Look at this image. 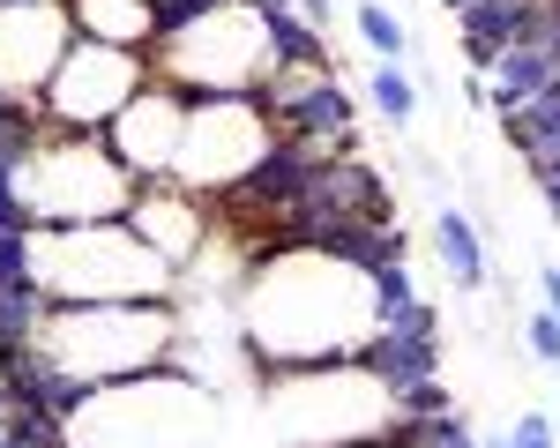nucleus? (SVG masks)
Returning a JSON list of instances; mask_svg holds the SVG:
<instances>
[{
	"instance_id": "f257e3e1",
	"label": "nucleus",
	"mask_w": 560,
	"mask_h": 448,
	"mask_svg": "<svg viewBox=\"0 0 560 448\" xmlns=\"http://www.w3.org/2000/svg\"><path fill=\"white\" fill-rule=\"evenodd\" d=\"M247 276V299H240V329H247V352L261 358V374H284V366H337L359 358L382 329L374 307V276L366 269L337 262L322 247H277L255 255Z\"/></svg>"
},
{
	"instance_id": "f03ea898",
	"label": "nucleus",
	"mask_w": 560,
	"mask_h": 448,
	"mask_svg": "<svg viewBox=\"0 0 560 448\" xmlns=\"http://www.w3.org/2000/svg\"><path fill=\"white\" fill-rule=\"evenodd\" d=\"M261 411L284 448H374V441H411V418L396 411L382 381L337 358V366H284L261 381Z\"/></svg>"
},
{
	"instance_id": "7ed1b4c3",
	"label": "nucleus",
	"mask_w": 560,
	"mask_h": 448,
	"mask_svg": "<svg viewBox=\"0 0 560 448\" xmlns=\"http://www.w3.org/2000/svg\"><path fill=\"white\" fill-rule=\"evenodd\" d=\"M38 292L52 307H120V299H158L173 307L179 269L150 255L120 224H75V232H38Z\"/></svg>"
},
{
	"instance_id": "20e7f679",
	"label": "nucleus",
	"mask_w": 560,
	"mask_h": 448,
	"mask_svg": "<svg viewBox=\"0 0 560 448\" xmlns=\"http://www.w3.org/2000/svg\"><path fill=\"white\" fill-rule=\"evenodd\" d=\"M38 352L68 366L75 381L105 389V381H135L179 358V314L158 299H120V307H45Z\"/></svg>"
},
{
	"instance_id": "39448f33",
	"label": "nucleus",
	"mask_w": 560,
	"mask_h": 448,
	"mask_svg": "<svg viewBox=\"0 0 560 448\" xmlns=\"http://www.w3.org/2000/svg\"><path fill=\"white\" fill-rule=\"evenodd\" d=\"M150 75L179 97H255L269 75V31L255 0H217L202 15L173 23L150 45Z\"/></svg>"
},
{
	"instance_id": "423d86ee",
	"label": "nucleus",
	"mask_w": 560,
	"mask_h": 448,
	"mask_svg": "<svg viewBox=\"0 0 560 448\" xmlns=\"http://www.w3.org/2000/svg\"><path fill=\"white\" fill-rule=\"evenodd\" d=\"M142 179L113 157L105 134L45 128L31 165H23V210L38 232H75V224H120L135 210Z\"/></svg>"
},
{
	"instance_id": "0eeeda50",
	"label": "nucleus",
	"mask_w": 560,
	"mask_h": 448,
	"mask_svg": "<svg viewBox=\"0 0 560 448\" xmlns=\"http://www.w3.org/2000/svg\"><path fill=\"white\" fill-rule=\"evenodd\" d=\"M202 381H187L173 366L135 374V381H105L83 403V418L68 426L75 448H202Z\"/></svg>"
},
{
	"instance_id": "6e6552de",
	"label": "nucleus",
	"mask_w": 560,
	"mask_h": 448,
	"mask_svg": "<svg viewBox=\"0 0 560 448\" xmlns=\"http://www.w3.org/2000/svg\"><path fill=\"white\" fill-rule=\"evenodd\" d=\"M269 142H277V128H269L261 97H187V134H179L173 187L202 194V202H224L269 157Z\"/></svg>"
},
{
	"instance_id": "1a4fd4ad",
	"label": "nucleus",
	"mask_w": 560,
	"mask_h": 448,
	"mask_svg": "<svg viewBox=\"0 0 560 448\" xmlns=\"http://www.w3.org/2000/svg\"><path fill=\"white\" fill-rule=\"evenodd\" d=\"M142 90H150V60H142V52L75 38V45H68V60L52 68V83L38 90V113H45V128L105 134L135 97H142Z\"/></svg>"
},
{
	"instance_id": "9d476101",
	"label": "nucleus",
	"mask_w": 560,
	"mask_h": 448,
	"mask_svg": "<svg viewBox=\"0 0 560 448\" xmlns=\"http://www.w3.org/2000/svg\"><path fill=\"white\" fill-rule=\"evenodd\" d=\"M255 97H261V113H269V128L306 142V150H322V157H351L359 150V113H351V90L337 83L329 60H314V68H269Z\"/></svg>"
},
{
	"instance_id": "9b49d317",
	"label": "nucleus",
	"mask_w": 560,
	"mask_h": 448,
	"mask_svg": "<svg viewBox=\"0 0 560 448\" xmlns=\"http://www.w3.org/2000/svg\"><path fill=\"white\" fill-rule=\"evenodd\" d=\"M75 45L68 0H0V97H31L52 83V68Z\"/></svg>"
},
{
	"instance_id": "f8f14e48",
	"label": "nucleus",
	"mask_w": 560,
	"mask_h": 448,
	"mask_svg": "<svg viewBox=\"0 0 560 448\" xmlns=\"http://www.w3.org/2000/svg\"><path fill=\"white\" fill-rule=\"evenodd\" d=\"M179 134H187V97H179V90H165L158 75H150V90H142L128 113L105 128V142H113V157H120V165H128V173L150 187V179H173V165H179Z\"/></svg>"
},
{
	"instance_id": "ddd939ff",
	"label": "nucleus",
	"mask_w": 560,
	"mask_h": 448,
	"mask_svg": "<svg viewBox=\"0 0 560 448\" xmlns=\"http://www.w3.org/2000/svg\"><path fill=\"white\" fill-rule=\"evenodd\" d=\"M359 366H366L396 403L411 397V389H427V381H441V314L419 299L404 321H382L374 344L359 352Z\"/></svg>"
},
{
	"instance_id": "4468645a",
	"label": "nucleus",
	"mask_w": 560,
	"mask_h": 448,
	"mask_svg": "<svg viewBox=\"0 0 560 448\" xmlns=\"http://www.w3.org/2000/svg\"><path fill=\"white\" fill-rule=\"evenodd\" d=\"M128 232L150 247V255H165L173 269H187L195 255H202V239H210V210H202V194H187V187H173V179H150V187H135Z\"/></svg>"
},
{
	"instance_id": "2eb2a0df",
	"label": "nucleus",
	"mask_w": 560,
	"mask_h": 448,
	"mask_svg": "<svg viewBox=\"0 0 560 448\" xmlns=\"http://www.w3.org/2000/svg\"><path fill=\"white\" fill-rule=\"evenodd\" d=\"M75 15V38H97V45H120V52H142L158 45V8L150 0H68Z\"/></svg>"
},
{
	"instance_id": "dca6fc26",
	"label": "nucleus",
	"mask_w": 560,
	"mask_h": 448,
	"mask_svg": "<svg viewBox=\"0 0 560 448\" xmlns=\"http://www.w3.org/2000/svg\"><path fill=\"white\" fill-rule=\"evenodd\" d=\"M501 134H509V150H516L523 165H530V179L546 187V179H560V90H546V97H530L523 113H509L501 120Z\"/></svg>"
},
{
	"instance_id": "f3484780",
	"label": "nucleus",
	"mask_w": 560,
	"mask_h": 448,
	"mask_svg": "<svg viewBox=\"0 0 560 448\" xmlns=\"http://www.w3.org/2000/svg\"><path fill=\"white\" fill-rule=\"evenodd\" d=\"M530 31V0H471L464 8V60L478 75H493V60Z\"/></svg>"
},
{
	"instance_id": "a211bd4d",
	"label": "nucleus",
	"mask_w": 560,
	"mask_h": 448,
	"mask_svg": "<svg viewBox=\"0 0 560 448\" xmlns=\"http://www.w3.org/2000/svg\"><path fill=\"white\" fill-rule=\"evenodd\" d=\"M546 90H560V68L538 52V45H509V52L493 60V75H486V105L509 120V113H523V105L546 97Z\"/></svg>"
},
{
	"instance_id": "6ab92c4d",
	"label": "nucleus",
	"mask_w": 560,
	"mask_h": 448,
	"mask_svg": "<svg viewBox=\"0 0 560 448\" xmlns=\"http://www.w3.org/2000/svg\"><path fill=\"white\" fill-rule=\"evenodd\" d=\"M433 255H441V269H448V284L456 292H486V239H478V224L464 217V210H433Z\"/></svg>"
},
{
	"instance_id": "aec40b11",
	"label": "nucleus",
	"mask_w": 560,
	"mask_h": 448,
	"mask_svg": "<svg viewBox=\"0 0 560 448\" xmlns=\"http://www.w3.org/2000/svg\"><path fill=\"white\" fill-rule=\"evenodd\" d=\"M261 31H269V68H314V60H329L322 31L306 23L300 8H261Z\"/></svg>"
},
{
	"instance_id": "412c9836",
	"label": "nucleus",
	"mask_w": 560,
	"mask_h": 448,
	"mask_svg": "<svg viewBox=\"0 0 560 448\" xmlns=\"http://www.w3.org/2000/svg\"><path fill=\"white\" fill-rule=\"evenodd\" d=\"M366 97H374V113H382L388 128H411V113H419V83L404 75V60H374Z\"/></svg>"
},
{
	"instance_id": "4be33fe9",
	"label": "nucleus",
	"mask_w": 560,
	"mask_h": 448,
	"mask_svg": "<svg viewBox=\"0 0 560 448\" xmlns=\"http://www.w3.org/2000/svg\"><path fill=\"white\" fill-rule=\"evenodd\" d=\"M45 299L38 284H15V292H0V344H38V321H45Z\"/></svg>"
},
{
	"instance_id": "5701e85b",
	"label": "nucleus",
	"mask_w": 560,
	"mask_h": 448,
	"mask_svg": "<svg viewBox=\"0 0 560 448\" xmlns=\"http://www.w3.org/2000/svg\"><path fill=\"white\" fill-rule=\"evenodd\" d=\"M351 23H359V45H366L374 60H404V45H411V31H404V23L388 15L382 0H359V8H351Z\"/></svg>"
},
{
	"instance_id": "b1692460",
	"label": "nucleus",
	"mask_w": 560,
	"mask_h": 448,
	"mask_svg": "<svg viewBox=\"0 0 560 448\" xmlns=\"http://www.w3.org/2000/svg\"><path fill=\"white\" fill-rule=\"evenodd\" d=\"M38 284V232H0V292Z\"/></svg>"
},
{
	"instance_id": "393cba45",
	"label": "nucleus",
	"mask_w": 560,
	"mask_h": 448,
	"mask_svg": "<svg viewBox=\"0 0 560 448\" xmlns=\"http://www.w3.org/2000/svg\"><path fill=\"white\" fill-rule=\"evenodd\" d=\"M374 307H382V321H404V314L419 307V284H411V262H388V269H374Z\"/></svg>"
},
{
	"instance_id": "a878e982",
	"label": "nucleus",
	"mask_w": 560,
	"mask_h": 448,
	"mask_svg": "<svg viewBox=\"0 0 560 448\" xmlns=\"http://www.w3.org/2000/svg\"><path fill=\"white\" fill-rule=\"evenodd\" d=\"M411 441H419V448H486L456 411H448V418H411Z\"/></svg>"
},
{
	"instance_id": "bb28decb",
	"label": "nucleus",
	"mask_w": 560,
	"mask_h": 448,
	"mask_svg": "<svg viewBox=\"0 0 560 448\" xmlns=\"http://www.w3.org/2000/svg\"><path fill=\"white\" fill-rule=\"evenodd\" d=\"M0 232H38L31 210H23V173L15 165H0Z\"/></svg>"
},
{
	"instance_id": "cd10ccee",
	"label": "nucleus",
	"mask_w": 560,
	"mask_h": 448,
	"mask_svg": "<svg viewBox=\"0 0 560 448\" xmlns=\"http://www.w3.org/2000/svg\"><path fill=\"white\" fill-rule=\"evenodd\" d=\"M523 337H530V358H538V366H560V321L546 307L523 321Z\"/></svg>"
},
{
	"instance_id": "c85d7f7f",
	"label": "nucleus",
	"mask_w": 560,
	"mask_h": 448,
	"mask_svg": "<svg viewBox=\"0 0 560 448\" xmlns=\"http://www.w3.org/2000/svg\"><path fill=\"white\" fill-rule=\"evenodd\" d=\"M509 441H516V448H553V418H546V411H523Z\"/></svg>"
},
{
	"instance_id": "c756f323",
	"label": "nucleus",
	"mask_w": 560,
	"mask_h": 448,
	"mask_svg": "<svg viewBox=\"0 0 560 448\" xmlns=\"http://www.w3.org/2000/svg\"><path fill=\"white\" fill-rule=\"evenodd\" d=\"M538 292H546V314H553V321H560V269H553V262L538 269Z\"/></svg>"
},
{
	"instance_id": "7c9ffc66",
	"label": "nucleus",
	"mask_w": 560,
	"mask_h": 448,
	"mask_svg": "<svg viewBox=\"0 0 560 448\" xmlns=\"http://www.w3.org/2000/svg\"><path fill=\"white\" fill-rule=\"evenodd\" d=\"M292 8H300V15L314 23V31H329V0H292Z\"/></svg>"
},
{
	"instance_id": "2f4dec72",
	"label": "nucleus",
	"mask_w": 560,
	"mask_h": 448,
	"mask_svg": "<svg viewBox=\"0 0 560 448\" xmlns=\"http://www.w3.org/2000/svg\"><path fill=\"white\" fill-rule=\"evenodd\" d=\"M546 210H553V224H560V179H546Z\"/></svg>"
},
{
	"instance_id": "473e14b6",
	"label": "nucleus",
	"mask_w": 560,
	"mask_h": 448,
	"mask_svg": "<svg viewBox=\"0 0 560 448\" xmlns=\"http://www.w3.org/2000/svg\"><path fill=\"white\" fill-rule=\"evenodd\" d=\"M0 448H31V441H23V434H0Z\"/></svg>"
},
{
	"instance_id": "72a5a7b5",
	"label": "nucleus",
	"mask_w": 560,
	"mask_h": 448,
	"mask_svg": "<svg viewBox=\"0 0 560 448\" xmlns=\"http://www.w3.org/2000/svg\"><path fill=\"white\" fill-rule=\"evenodd\" d=\"M374 448H419V441H374Z\"/></svg>"
},
{
	"instance_id": "f704fd0d",
	"label": "nucleus",
	"mask_w": 560,
	"mask_h": 448,
	"mask_svg": "<svg viewBox=\"0 0 560 448\" xmlns=\"http://www.w3.org/2000/svg\"><path fill=\"white\" fill-rule=\"evenodd\" d=\"M448 8H456V15H464V8H471V0H448Z\"/></svg>"
},
{
	"instance_id": "c9c22d12",
	"label": "nucleus",
	"mask_w": 560,
	"mask_h": 448,
	"mask_svg": "<svg viewBox=\"0 0 560 448\" xmlns=\"http://www.w3.org/2000/svg\"><path fill=\"white\" fill-rule=\"evenodd\" d=\"M486 448H516V441H486Z\"/></svg>"
},
{
	"instance_id": "e433bc0d",
	"label": "nucleus",
	"mask_w": 560,
	"mask_h": 448,
	"mask_svg": "<svg viewBox=\"0 0 560 448\" xmlns=\"http://www.w3.org/2000/svg\"><path fill=\"white\" fill-rule=\"evenodd\" d=\"M150 8H173V0H150Z\"/></svg>"
}]
</instances>
